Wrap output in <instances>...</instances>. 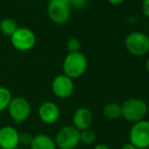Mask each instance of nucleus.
<instances>
[{"label":"nucleus","mask_w":149,"mask_h":149,"mask_svg":"<svg viewBox=\"0 0 149 149\" xmlns=\"http://www.w3.org/2000/svg\"><path fill=\"white\" fill-rule=\"evenodd\" d=\"M88 68V59L81 51L68 53L62 62L63 74L70 79H79L86 72Z\"/></svg>","instance_id":"obj_1"},{"label":"nucleus","mask_w":149,"mask_h":149,"mask_svg":"<svg viewBox=\"0 0 149 149\" xmlns=\"http://www.w3.org/2000/svg\"><path fill=\"white\" fill-rule=\"evenodd\" d=\"M122 116L128 122L135 124L137 122L145 120L148 114L147 103L138 97H131L120 104Z\"/></svg>","instance_id":"obj_2"},{"label":"nucleus","mask_w":149,"mask_h":149,"mask_svg":"<svg viewBox=\"0 0 149 149\" xmlns=\"http://www.w3.org/2000/svg\"><path fill=\"white\" fill-rule=\"evenodd\" d=\"M127 51L134 56H144L149 52V36L141 31H133L125 38Z\"/></svg>","instance_id":"obj_3"},{"label":"nucleus","mask_w":149,"mask_h":149,"mask_svg":"<svg viewBox=\"0 0 149 149\" xmlns=\"http://www.w3.org/2000/svg\"><path fill=\"white\" fill-rule=\"evenodd\" d=\"M54 141L57 149H74L80 144V131L72 125H66L56 132Z\"/></svg>","instance_id":"obj_4"},{"label":"nucleus","mask_w":149,"mask_h":149,"mask_svg":"<svg viewBox=\"0 0 149 149\" xmlns=\"http://www.w3.org/2000/svg\"><path fill=\"white\" fill-rule=\"evenodd\" d=\"M70 4L66 0H49L47 3V15L49 19L56 25H64L70 17Z\"/></svg>","instance_id":"obj_5"},{"label":"nucleus","mask_w":149,"mask_h":149,"mask_svg":"<svg viewBox=\"0 0 149 149\" xmlns=\"http://www.w3.org/2000/svg\"><path fill=\"white\" fill-rule=\"evenodd\" d=\"M10 43L17 51H30L36 45V35L29 28L19 27L10 36Z\"/></svg>","instance_id":"obj_6"},{"label":"nucleus","mask_w":149,"mask_h":149,"mask_svg":"<svg viewBox=\"0 0 149 149\" xmlns=\"http://www.w3.org/2000/svg\"><path fill=\"white\" fill-rule=\"evenodd\" d=\"M129 142L138 149L149 148V120H143L133 124L129 132Z\"/></svg>","instance_id":"obj_7"},{"label":"nucleus","mask_w":149,"mask_h":149,"mask_svg":"<svg viewBox=\"0 0 149 149\" xmlns=\"http://www.w3.org/2000/svg\"><path fill=\"white\" fill-rule=\"evenodd\" d=\"M7 111L13 122L17 124H21L30 118L32 107L30 102L25 97L17 96V97H13L7 108Z\"/></svg>","instance_id":"obj_8"},{"label":"nucleus","mask_w":149,"mask_h":149,"mask_svg":"<svg viewBox=\"0 0 149 149\" xmlns=\"http://www.w3.org/2000/svg\"><path fill=\"white\" fill-rule=\"evenodd\" d=\"M74 80L64 74H57L51 83V91L58 99H68L74 93Z\"/></svg>","instance_id":"obj_9"},{"label":"nucleus","mask_w":149,"mask_h":149,"mask_svg":"<svg viewBox=\"0 0 149 149\" xmlns=\"http://www.w3.org/2000/svg\"><path fill=\"white\" fill-rule=\"evenodd\" d=\"M38 116L42 123L46 125H54L60 118V108L55 102L45 101L40 104Z\"/></svg>","instance_id":"obj_10"},{"label":"nucleus","mask_w":149,"mask_h":149,"mask_svg":"<svg viewBox=\"0 0 149 149\" xmlns=\"http://www.w3.org/2000/svg\"><path fill=\"white\" fill-rule=\"evenodd\" d=\"M19 146V132L13 126L0 128V148L17 149Z\"/></svg>","instance_id":"obj_11"},{"label":"nucleus","mask_w":149,"mask_h":149,"mask_svg":"<svg viewBox=\"0 0 149 149\" xmlns=\"http://www.w3.org/2000/svg\"><path fill=\"white\" fill-rule=\"evenodd\" d=\"M72 126L79 131L90 129L93 125L94 116L93 112L87 107H80L74 110L72 118Z\"/></svg>","instance_id":"obj_12"},{"label":"nucleus","mask_w":149,"mask_h":149,"mask_svg":"<svg viewBox=\"0 0 149 149\" xmlns=\"http://www.w3.org/2000/svg\"><path fill=\"white\" fill-rule=\"evenodd\" d=\"M31 149H57L54 138L47 134L40 133L34 136L33 141L30 145Z\"/></svg>","instance_id":"obj_13"},{"label":"nucleus","mask_w":149,"mask_h":149,"mask_svg":"<svg viewBox=\"0 0 149 149\" xmlns=\"http://www.w3.org/2000/svg\"><path fill=\"white\" fill-rule=\"evenodd\" d=\"M103 116L108 120H118L122 116V106L116 102H109L103 107Z\"/></svg>","instance_id":"obj_14"},{"label":"nucleus","mask_w":149,"mask_h":149,"mask_svg":"<svg viewBox=\"0 0 149 149\" xmlns=\"http://www.w3.org/2000/svg\"><path fill=\"white\" fill-rule=\"evenodd\" d=\"M17 28L19 27H17V22L11 17H4L0 21V32L4 36L10 37Z\"/></svg>","instance_id":"obj_15"},{"label":"nucleus","mask_w":149,"mask_h":149,"mask_svg":"<svg viewBox=\"0 0 149 149\" xmlns=\"http://www.w3.org/2000/svg\"><path fill=\"white\" fill-rule=\"evenodd\" d=\"M13 97V93L8 88L0 86V112L7 110Z\"/></svg>","instance_id":"obj_16"},{"label":"nucleus","mask_w":149,"mask_h":149,"mask_svg":"<svg viewBox=\"0 0 149 149\" xmlns=\"http://www.w3.org/2000/svg\"><path fill=\"white\" fill-rule=\"evenodd\" d=\"M96 139H97V135L94 130L90 129H86V130L80 131V143L85 145H92L95 143Z\"/></svg>","instance_id":"obj_17"},{"label":"nucleus","mask_w":149,"mask_h":149,"mask_svg":"<svg viewBox=\"0 0 149 149\" xmlns=\"http://www.w3.org/2000/svg\"><path fill=\"white\" fill-rule=\"evenodd\" d=\"M65 47L68 49V53H74V52H79L81 50V42L78 38H70L66 41Z\"/></svg>","instance_id":"obj_18"},{"label":"nucleus","mask_w":149,"mask_h":149,"mask_svg":"<svg viewBox=\"0 0 149 149\" xmlns=\"http://www.w3.org/2000/svg\"><path fill=\"white\" fill-rule=\"evenodd\" d=\"M66 1H68L72 9H83L88 4V0H66Z\"/></svg>","instance_id":"obj_19"},{"label":"nucleus","mask_w":149,"mask_h":149,"mask_svg":"<svg viewBox=\"0 0 149 149\" xmlns=\"http://www.w3.org/2000/svg\"><path fill=\"white\" fill-rule=\"evenodd\" d=\"M34 136L31 133L28 132H24V133H19V144H23L25 146H30L33 141Z\"/></svg>","instance_id":"obj_20"},{"label":"nucleus","mask_w":149,"mask_h":149,"mask_svg":"<svg viewBox=\"0 0 149 149\" xmlns=\"http://www.w3.org/2000/svg\"><path fill=\"white\" fill-rule=\"evenodd\" d=\"M142 13L147 19H149V0L142 1Z\"/></svg>","instance_id":"obj_21"},{"label":"nucleus","mask_w":149,"mask_h":149,"mask_svg":"<svg viewBox=\"0 0 149 149\" xmlns=\"http://www.w3.org/2000/svg\"><path fill=\"white\" fill-rule=\"evenodd\" d=\"M108 2L112 5H120L126 1V0H107Z\"/></svg>","instance_id":"obj_22"},{"label":"nucleus","mask_w":149,"mask_h":149,"mask_svg":"<svg viewBox=\"0 0 149 149\" xmlns=\"http://www.w3.org/2000/svg\"><path fill=\"white\" fill-rule=\"evenodd\" d=\"M120 149H138V148H137V147H135L133 144H131L130 142H128V143H126V144L123 145Z\"/></svg>","instance_id":"obj_23"},{"label":"nucleus","mask_w":149,"mask_h":149,"mask_svg":"<svg viewBox=\"0 0 149 149\" xmlns=\"http://www.w3.org/2000/svg\"><path fill=\"white\" fill-rule=\"evenodd\" d=\"M93 149H111L108 145L106 144H103V143H101V144H97L95 145V147H94Z\"/></svg>","instance_id":"obj_24"},{"label":"nucleus","mask_w":149,"mask_h":149,"mask_svg":"<svg viewBox=\"0 0 149 149\" xmlns=\"http://www.w3.org/2000/svg\"><path fill=\"white\" fill-rule=\"evenodd\" d=\"M145 68H146V72H148V74H149V56L147 57L146 61H145Z\"/></svg>","instance_id":"obj_25"},{"label":"nucleus","mask_w":149,"mask_h":149,"mask_svg":"<svg viewBox=\"0 0 149 149\" xmlns=\"http://www.w3.org/2000/svg\"><path fill=\"white\" fill-rule=\"evenodd\" d=\"M147 110H148V113H149V102L147 103Z\"/></svg>","instance_id":"obj_26"},{"label":"nucleus","mask_w":149,"mask_h":149,"mask_svg":"<svg viewBox=\"0 0 149 149\" xmlns=\"http://www.w3.org/2000/svg\"><path fill=\"white\" fill-rule=\"evenodd\" d=\"M140 1H143V0H140Z\"/></svg>","instance_id":"obj_27"},{"label":"nucleus","mask_w":149,"mask_h":149,"mask_svg":"<svg viewBox=\"0 0 149 149\" xmlns=\"http://www.w3.org/2000/svg\"><path fill=\"white\" fill-rule=\"evenodd\" d=\"M17 149H19V148H17Z\"/></svg>","instance_id":"obj_28"}]
</instances>
